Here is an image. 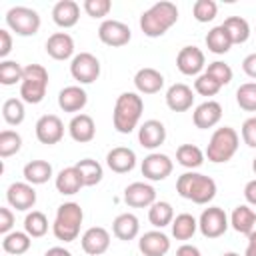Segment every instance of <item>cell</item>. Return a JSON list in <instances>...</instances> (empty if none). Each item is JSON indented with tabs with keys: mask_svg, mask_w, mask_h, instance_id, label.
Masks as SVG:
<instances>
[{
	"mask_svg": "<svg viewBox=\"0 0 256 256\" xmlns=\"http://www.w3.org/2000/svg\"><path fill=\"white\" fill-rule=\"evenodd\" d=\"M178 22V8L174 2L162 0L152 4L140 16V28L148 38H158L166 34Z\"/></svg>",
	"mask_w": 256,
	"mask_h": 256,
	"instance_id": "obj_1",
	"label": "cell"
},
{
	"mask_svg": "<svg viewBox=\"0 0 256 256\" xmlns=\"http://www.w3.org/2000/svg\"><path fill=\"white\" fill-rule=\"evenodd\" d=\"M142 112H144V100H142V96H138L136 92H122L116 98L114 112H112L114 128L120 134H130L138 126Z\"/></svg>",
	"mask_w": 256,
	"mask_h": 256,
	"instance_id": "obj_2",
	"label": "cell"
},
{
	"mask_svg": "<svg viewBox=\"0 0 256 256\" xmlns=\"http://www.w3.org/2000/svg\"><path fill=\"white\" fill-rule=\"evenodd\" d=\"M176 192L194 202V204H208L216 196V182L200 172H184L176 180Z\"/></svg>",
	"mask_w": 256,
	"mask_h": 256,
	"instance_id": "obj_3",
	"label": "cell"
},
{
	"mask_svg": "<svg viewBox=\"0 0 256 256\" xmlns=\"http://www.w3.org/2000/svg\"><path fill=\"white\" fill-rule=\"evenodd\" d=\"M84 220V212L76 202H64L56 210V218L52 224V232L62 242H72L80 234V226Z\"/></svg>",
	"mask_w": 256,
	"mask_h": 256,
	"instance_id": "obj_4",
	"label": "cell"
},
{
	"mask_svg": "<svg viewBox=\"0 0 256 256\" xmlns=\"http://www.w3.org/2000/svg\"><path fill=\"white\" fill-rule=\"evenodd\" d=\"M238 142H240V136L234 128L230 126H222V128H216L210 142H208V148H206V158L214 164H220V162H228L236 150H238Z\"/></svg>",
	"mask_w": 256,
	"mask_h": 256,
	"instance_id": "obj_5",
	"label": "cell"
},
{
	"mask_svg": "<svg viewBox=\"0 0 256 256\" xmlns=\"http://www.w3.org/2000/svg\"><path fill=\"white\" fill-rule=\"evenodd\" d=\"M48 88V70L40 64L24 66L22 82H20V96L28 104H38L44 100Z\"/></svg>",
	"mask_w": 256,
	"mask_h": 256,
	"instance_id": "obj_6",
	"label": "cell"
},
{
	"mask_svg": "<svg viewBox=\"0 0 256 256\" xmlns=\"http://www.w3.org/2000/svg\"><path fill=\"white\" fill-rule=\"evenodd\" d=\"M6 24L18 36H34L40 30V16L28 6H14L6 12Z\"/></svg>",
	"mask_w": 256,
	"mask_h": 256,
	"instance_id": "obj_7",
	"label": "cell"
},
{
	"mask_svg": "<svg viewBox=\"0 0 256 256\" xmlns=\"http://www.w3.org/2000/svg\"><path fill=\"white\" fill-rule=\"evenodd\" d=\"M70 74L80 84H92L100 76V60L90 52H80L70 62Z\"/></svg>",
	"mask_w": 256,
	"mask_h": 256,
	"instance_id": "obj_8",
	"label": "cell"
},
{
	"mask_svg": "<svg viewBox=\"0 0 256 256\" xmlns=\"http://www.w3.org/2000/svg\"><path fill=\"white\" fill-rule=\"evenodd\" d=\"M228 224L230 222H228L226 212L222 208H218V206L204 208L200 218H198V230L206 238H220L228 230Z\"/></svg>",
	"mask_w": 256,
	"mask_h": 256,
	"instance_id": "obj_9",
	"label": "cell"
},
{
	"mask_svg": "<svg viewBox=\"0 0 256 256\" xmlns=\"http://www.w3.org/2000/svg\"><path fill=\"white\" fill-rule=\"evenodd\" d=\"M34 130H36L38 142L52 146V144H58L62 140V136H64V122L56 114H44V116L38 118Z\"/></svg>",
	"mask_w": 256,
	"mask_h": 256,
	"instance_id": "obj_10",
	"label": "cell"
},
{
	"mask_svg": "<svg viewBox=\"0 0 256 256\" xmlns=\"http://www.w3.org/2000/svg\"><path fill=\"white\" fill-rule=\"evenodd\" d=\"M204 64H206L204 52L198 46H184L176 56V68L184 76H200Z\"/></svg>",
	"mask_w": 256,
	"mask_h": 256,
	"instance_id": "obj_11",
	"label": "cell"
},
{
	"mask_svg": "<svg viewBox=\"0 0 256 256\" xmlns=\"http://www.w3.org/2000/svg\"><path fill=\"white\" fill-rule=\"evenodd\" d=\"M172 168H174V164H172L170 156L160 154V152H152V154H148L142 160V174H144V178L154 180V182L168 178L172 174Z\"/></svg>",
	"mask_w": 256,
	"mask_h": 256,
	"instance_id": "obj_12",
	"label": "cell"
},
{
	"mask_svg": "<svg viewBox=\"0 0 256 256\" xmlns=\"http://www.w3.org/2000/svg\"><path fill=\"white\" fill-rule=\"evenodd\" d=\"M98 38L106 46H124L130 42L132 32L130 28L120 20H104L98 28Z\"/></svg>",
	"mask_w": 256,
	"mask_h": 256,
	"instance_id": "obj_13",
	"label": "cell"
},
{
	"mask_svg": "<svg viewBox=\"0 0 256 256\" xmlns=\"http://www.w3.org/2000/svg\"><path fill=\"white\" fill-rule=\"evenodd\" d=\"M6 200L16 210H30L36 204V190L28 182H14L6 190Z\"/></svg>",
	"mask_w": 256,
	"mask_h": 256,
	"instance_id": "obj_14",
	"label": "cell"
},
{
	"mask_svg": "<svg viewBox=\"0 0 256 256\" xmlns=\"http://www.w3.org/2000/svg\"><path fill=\"white\" fill-rule=\"evenodd\" d=\"M80 244H82V250L86 254L102 256L110 246V232L106 228H102V226H92L82 234Z\"/></svg>",
	"mask_w": 256,
	"mask_h": 256,
	"instance_id": "obj_15",
	"label": "cell"
},
{
	"mask_svg": "<svg viewBox=\"0 0 256 256\" xmlns=\"http://www.w3.org/2000/svg\"><path fill=\"white\" fill-rule=\"evenodd\" d=\"M124 202L132 208H146L156 202V190L146 182H132L124 190Z\"/></svg>",
	"mask_w": 256,
	"mask_h": 256,
	"instance_id": "obj_16",
	"label": "cell"
},
{
	"mask_svg": "<svg viewBox=\"0 0 256 256\" xmlns=\"http://www.w3.org/2000/svg\"><path fill=\"white\" fill-rule=\"evenodd\" d=\"M138 248L144 256H164L170 250V238L162 230H150L140 236Z\"/></svg>",
	"mask_w": 256,
	"mask_h": 256,
	"instance_id": "obj_17",
	"label": "cell"
},
{
	"mask_svg": "<svg viewBox=\"0 0 256 256\" xmlns=\"http://www.w3.org/2000/svg\"><path fill=\"white\" fill-rule=\"evenodd\" d=\"M220 118H222V106L216 100H206V102L198 104L192 114L194 126L200 130H208V128L216 126L220 122Z\"/></svg>",
	"mask_w": 256,
	"mask_h": 256,
	"instance_id": "obj_18",
	"label": "cell"
},
{
	"mask_svg": "<svg viewBox=\"0 0 256 256\" xmlns=\"http://www.w3.org/2000/svg\"><path fill=\"white\" fill-rule=\"evenodd\" d=\"M166 104L172 112H186L194 104V92L188 84H172L166 90Z\"/></svg>",
	"mask_w": 256,
	"mask_h": 256,
	"instance_id": "obj_19",
	"label": "cell"
},
{
	"mask_svg": "<svg viewBox=\"0 0 256 256\" xmlns=\"http://www.w3.org/2000/svg\"><path fill=\"white\" fill-rule=\"evenodd\" d=\"M166 140V128L160 120H146L140 128H138V142L148 148V150H154L158 148L160 144H164Z\"/></svg>",
	"mask_w": 256,
	"mask_h": 256,
	"instance_id": "obj_20",
	"label": "cell"
},
{
	"mask_svg": "<svg viewBox=\"0 0 256 256\" xmlns=\"http://www.w3.org/2000/svg\"><path fill=\"white\" fill-rule=\"evenodd\" d=\"M68 132H70L72 140H76L80 144H86V142L94 140V136H96L94 118L90 114H76V116H72V120L68 124Z\"/></svg>",
	"mask_w": 256,
	"mask_h": 256,
	"instance_id": "obj_21",
	"label": "cell"
},
{
	"mask_svg": "<svg viewBox=\"0 0 256 256\" xmlns=\"http://www.w3.org/2000/svg\"><path fill=\"white\" fill-rule=\"evenodd\" d=\"M106 164L112 172L116 174H124V172H130L134 166H136V154L132 148H126V146H116L112 148L108 154H106Z\"/></svg>",
	"mask_w": 256,
	"mask_h": 256,
	"instance_id": "obj_22",
	"label": "cell"
},
{
	"mask_svg": "<svg viewBox=\"0 0 256 256\" xmlns=\"http://www.w3.org/2000/svg\"><path fill=\"white\" fill-rule=\"evenodd\" d=\"M46 52L54 60H68L74 54V40L66 32H54L46 40Z\"/></svg>",
	"mask_w": 256,
	"mask_h": 256,
	"instance_id": "obj_23",
	"label": "cell"
},
{
	"mask_svg": "<svg viewBox=\"0 0 256 256\" xmlns=\"http://www.w3.org/2000/svg\"><path fill=\"white\" fill-rule=\"evenodd\" d=\"M80 18V6L74 0H60L52 8V20L60 28H72Z\"/></svg>",
	"mask_w": 256,
	"mask_h": 256,
	"instance_id": "obj_24",
	"label": "cell"
},
{
	"mask_svg": "<svg viewBox=\"0 0 256 256\" xmlns=\"http://www.w3.org/2000/svg\"><path fill=\"white\" fill-rule=\"evenodd\" d=\"M134 86L142 94H156L164 86V76L156 68H140L134 76Z\"/></svg>",
	"mask_w": 256,
	"mask_h": 256,
	"instance_id": "obj_25",
	"label": "cell"
},
{
	"mask_svg": "<svg viewBox=\"0 0 256 256\" xmlns=\"http://www.w3.org/2000/svg\"><path fill=\"white\" fill-rule=\"evenodd\" d=\"M88 102V94L80 86H66L58 94V106L64 112H80Z\"/></svg>",
	"mask_w": 256,
	"mask_h": 256,
	"instance_id": "obj_26",
	"label": "cell"
},
{
	"mask_svg": "<svg viewBox=\"0 0 256 256\" xmlns=\"http://www.w3.org/2000/svg\"><path fill=\"white\" fill-rule=\"evenodd\" d=\"M84 186V180H82V174L76 166H68V168H62L56 176V190L60 194H66V196H72L76 192H80V188Z\"/></svg>",
	"mask_w": 256,
	"mask_h": 256,
	"instance_id": "obj_27",
	"label": "cell"
},
{
	"mask_svg": "<svg viewBox=\"0 0 256 256\" xmlns=\"http://www.w3.org/2000/svg\"><path fill=\"white\" fill-rule=\"evenodd\" d=\"M112 232L118 240H124V242H130L138 236L140 232V222L134 214L130 212H124V214H118L112 222Z\"/></svg>",
	"mask_w": 256,
	"mask_h": 256,
	"instance_id": "obj_28",
	"label": "cell"
},
{
	"mask_svg": "<svg viewBox=\"0 0 256 256\" xmlns=\"http://www.w3.org/2000/svg\"><path fill=\"white\" fill-rule=\"evenodd\" d=\"M254 220H256V212L252 208H248L246 204H240L234 208L232 216H230V224L238 234H250L254 230Z\"/></svg>",
	"mask_w": 256,
	"mask_h": 256,
	"instance_id": "obj_29",
	"label": "cell"
},
{
	"mask_svg": "<svg viewBox=\"0 0 256 256\" xmlns=\"http://www.w3.org/2000/svg\"><path fill=\"white\" fill-rule=\"evenodd\" d=\"M24 178L28 184H46L52 178V166L46 160H32L24 166Z\"/></svg>",
	"mask_w": 256,
	"mask_h": 256,
	"instance_id": "obj_30",
	"label": "cell"
},
{
	"mask_svg": "<svg viewBox=\"0 0 256 256\" xmlns=\"http://www.w3.org/2000/svg\"><path fill=\"white\" fill-rule=\"evenodd\" d=\"M206 46L210 52L214 54H226L230 48H232V38L228 34V30L220 24V26H214L208 34H206Z\"/></svg>",
	"mask_w": 256,
	"mask_h": 256,
	"instance_id": "obj_31",
	"label": "cell"
},
{
	"mask_svg": "<svg viewBox=\"0 0 256 256\" xmlns=\"http://www.w3.org/2000/svg\"><path fill=\"white\" fill-rule=\"evenodd\" d=\"M204 152L196 146V144H180L178 150H176V160L180 166L188 168V170H194V168H200L202 162H204Z\"/></svg>",
	"mask_w": 256,
	"mask_h": 256,
	"instance_id": "obj_32",
	"label": "cell"
},
{
	"mask_svg": "<svg viewBox=\"0 0 256 256\" xmlns=\"http://www.w3.org/2000/svg\"><path fill=\"white\" fill-rule=\"evenodd\" d=\"M172 236L176 240H190L194 236V232L198 230V220L188 214V212H182L178 214L174 220H172Z\"/></svg>",
	"mask_w": 256,
	"mask_h": 256,
	"instance_id": "obj_33",
	"label": "cell"
},
{
	"mask_svg": "<svg viewBox=\"0 0 256 256\" xmlns=\"http://www.w3.org/2000/svg\"><path fill=\"white\" fill-rule=\"evenodd\" d=\"M30 236L26 232H10V234H4V240H2V250L12 254V256H20L24 252H28L30 248Z\"/></svg>",
	"mask_w": 256,
	"mask_h": 256,
	"instance_id": "obj_34",
	"label": "cell"
},
{
	"mask_svg": "<svg viewBox=\"0 0 256 256\" xmlns=\"http://www.w3.org/2000/svg\"><path fill=\"white\" fill-rule=\"evenodd\" d=\"M148 220H150V224H152L154 228H164V226L172 224V220H174V210H172V206H170L168 202H164V200L154 202V204L150 206V210H148Z\"/></svg>",
	"mask_w": 256,
	"mask_h": 256,
	"instance_id": "obj_35",
	"label": "cell"
},
{
	"mask_svg": "<svg viewBox=\"0 0 256 256\" xmlns=\"http://www.w3.org/2000/svg\"><path fill=\"white\" fill-rule=\"evenodd\" d=\"M74 166L80 170L82 180H84V186H96V184L102 180V176H104V170H102L100 162H96V160H92V158L78 160Z\"/></svg>",
	"mask_w": 256,
	"mask_h": 256,
	"instance_id": "obj_36",
	"label": "cell"
},
{
	"mask_svg": "<svg viewBox=\"0 0 256 256\" xmlns=\"http://www.w3.org/2000/svg\"><path fill=\"white\" fill-rule=\"evenodd\" d=\"M24 232L30 236V238H40L48 232V218L44 212L40 210H32L26 214L24 218Z\"/></svg>",
	"mask_w": 256,
	"mask_h": 256,
	"instance_id": "obj_37",
	"label": "cell"
},
{
	"mask_svg": "<svg viewBox=\"0 0 256 256\" xmlns=\"http://www.w3.org/2000/svg\"><path fill=\"white\" fill-rule=\"evenodd\" d=\"M222 26L228 30V34L232 38V44H244L250 36V26L242 16H230V18L224 20Z\"/></svg>",
	"mask_w": 256,
	"mask_h": 256,
	"instance_id": "obj_38",
	"label": "cell"
},
{
	"mask_svg": "<svg viewBox=\"0 0 256 256\" xmlns=\"http://www.w3.org/2000/svg\"><path fill=\"white\" fill-rule=\"evenodd\" d=\"M24 114H26V110H24V102H22L20 98H8V100L2 104V116H4V120H6L10 126L22 124Z\"/></svg>",
	"mask_w": 256,
	"mask_h": 256,
	"instance_id": "obj_39",
	"label": "cell"
},
{
	"mask_svg": "<svg viewBox=\"0 0 256 256\" xmlns=\"http://www.w3.org/2000/svg\"><path fill=\"white\" fill-rule=\"evenodd\" d=\"M22 74H24V68L20 66V62H16V60L0 62V84L12 86L16 82H22Z\"/></svg>",
	"mask_w": 256,
	"mask_h": 256,
	"instance_id": "obj_40",
	"label": "cell"
},
{
	"mask_svg": "<svg viewBox=\"0 0 256 256\" xmlns=\"http://www.w3.org/2000/svg\"><path fill=\"white\" fill-rule=\"evenodd\" d=\"M20 148H22V138L18 132H14V130H2L0 132V156L2 158L14 156Z\"/></svg>",
	"mask_w": 256,
	"mask_h": 256,
	"instance_id": "obj_41",
	"label": "cell"
},
{
	"mask_svg": "<svg viewBox=\"0 0 256 256\" xmlns=\"http://www.w3.org/2000/svg\"><path fill=\"white\" fill-rule=\"evenodd\" d=\"M236 102L246 112H256V82H246L236 90Z\"/></svg>",
	"mask_w": 256,
	"mask_h": 256,
	"instance_id": "obj_42",
	"label": "cell"
},
{
	"mask_svg": "<svg viewBox=\"0 0 256 256\" xmlns=\"http://www.w3.org/2000/svg\"><path fill=\"white\" fill-rule=\"evenodd\" d=\"M192 14L198 22H212L218 14V4L214 0H196L192 6Z\"/></svg>",
	"mask_w": 256,
	"mask_h": 256,
	"instance_id": "obj_43",
	"label": "cell"
},
{
	"mask_svg": "<svg viewBox=\"0 0 256 256\" xmlns=\"http://www.w3.org/2000/svg\"><path fill=\"white\" fill-rule=\"evenodd\" d=\"M206 74H210L220 86H226V84H230L232 82V68L226 64V62H222V60H216V62H210L208 64V68H206Z\"/></svg>",
	"mask_w": 256,
	"mask_h": 256,
	"instance_id": "obj_44",
	"label": "cell"
},
{
	"mask_svg": "<svg viewBox=\"0 0 256 256\" xmlns=\"http://www.w3.org/2000/svg\"><path fill=\"white\" fill-rule=\"evenodd\" d=\"M220 84L210 76V74H206V72H202L196 80H194V90L200 94V96H214V94H218L220 92Z\"/></svg>",
	"mask_w": 256,
	"mask_h": 256,
	"instance_id": "obj_45",
	"label": "cell"
},
{
	"mask_svg": "<svg viewBox=\"0 0 256 256\" xmlns=\"http://www.w3.org/2000/svg\"><path fill=\"white\" fill-rule=\"evenodd\" d=\"M82 6L86 10V14L92 16V18H104L112 10V2L110 0H84Z\"/></svg>",
	"mask_w": 256,
	"mask_h": 256,
	"instance_id": "obj_46",
	"label": "cell"
},
{
	"mask_svg": "<svg viewBox=\"0 0 256 256\" xmlns=\"http://www.w3.org/2000/svg\"><path fill=\"white\" fill-rule=\"evenodd\" d=\"M242 140L250 148H256V116L244 120V124H242Z\"/></svg>",
	"mask_w": 256,
	"mask_h": 256,
	"instance_id": "obj_47",
	"label": "cell"
},
{
	"mask_svg": "<svg viewBox=\"0 0 256 256\" xmlns=\"http://www.w3.org/2000/svg\"><path fill=\"white\" fill-rule=\"evenodd\" d=\"M14 226V214L10 208H0V234H10Z\"/></svg>",
	"mask_w": 256,
	"mask_h": 256,
	"instance_id": "obj_48",
	"label": "cell"
},
{
	"mask_svg": "<svg viewBox=\"0 0 256 256\" xmlns=\"http://www.w3.org/2000/svg\"><path fill=\"white\" fill-rule=\"evenodd\" d=\"M10 50H12V34L6 28H2L0 30V58H6Z\"/></svg>",
	"mask_w": 256,
	"mask_h": 256,
	"instance_id": "obj_49",
	"label": "cell"
},
{
	"mask_svg": "<svg viewBox=\"0 0 256 256\" xmlns=\"http://www.w3.org/2000/svg\"><path fill=\"white\" fill-rule=\"evenodd\" d=\"M242 70H244L246 76H250V78L256 80V52L248 54V56L242 60Z\"/></svg>",
	"mask_w": 256,
	"mask_h": 256,
	"instance_id": "obj_50",
	"label": "cell"
},
{
	"mask_svg": "<svg viewBox=\"0 0 256 256\" xmlns=\"http://www.w3.org/2000/svg\"><path fill=\"white\" fill-rule=\"evenodd\" d=\"M244 198H246V202H248V204L256 206V178H254V180H250V182L244 186Z\"/></svg>",
	"mask_w": 256,
	"mask_h": 256,
	"instance_id": "obj_51",
	"label": "cell"
},
{
	"mask_svg": "<svg viewBox=\"0 0 256 256\" xmlns=\"http://www.w3.org/2000/svg\"><path fill=\"white\" fill-rule=\"evenodd\" d=\"M176 256H200V250L192 244H182L178 250H176Z\"/></svg>",
	"mask_w": 256,
	"mask_h": 256,
	"instance_id": "obj_52",
	"label": "cell"
},
{
	"mask_svg": "<svg viewBox=\"0 0 256 256\" xmlns=\"http://www.w3.org/2000/svg\"><path fill=\"white\" fill-rule=\"evenodd\" d=\"M244 256H256V230L248 234V246H246Z\"/></svg>",
	"mask_w": 256,
	"mask_h": 256,
	"instance_id": "obj_53",
	"label": "cell"
},
{
	"mask_svg": "<svg viewBox=\"0 0 256 256\" xmlns=\"http://www.w3.org/2000/svg\"><path fill=\"white\" fill-rule=\"evenodd\" d=\"M44 256H72V254H70V250H66L62 246H54V248H48Z\"/></svg>",
	"mask_w": 256,
	"mask_h": 256,
	"instance_id": "obj_54",
	"label": "cell"
},
{
	"mask_svg": "<svg viewBox=\"0 0 256 256\" xmlns=\"http://www.w3.org/2000/svg\"><path fill=\"white\" fill-rule=\"evenodd\" d=\"M222 256H240V254H236V252H226V254H222Z\"/></svg>",
	"mask_w": 256,
	"mask_h": 256,
	"instance_id": "obj_55",
	"label": "cell"
},
{
	"mask_svg": "<svg viewBox=\"0 0 256 256\" xmlns=\"http://www.w3.org/2000/svg\"><path fill=\"white\" fill-rule=\"evenodd\" d=\"M252 170H254V172H256V158H254V160H252Z\"/></svg>",
	"mask_w": 256,
	"mask_h": 256,
	"instance_id": "obj_56",
	"label": "cell"
},
{
	"mask_svg": "<svg viewBox=\"0 0 256 256\" xmlns=\"http://www.w3.org/2000/svg\"><path fill=\"white\" fill-rule=\"evenodd\" d=\"M254 230H256V220H254ZM254 230H252V232H254Z\"/></svg>",
	"mask_w": 256,
	"mask_h": 256,
	"instance_id": "obj_57",
	"label": "cell"
}]
</instances>
